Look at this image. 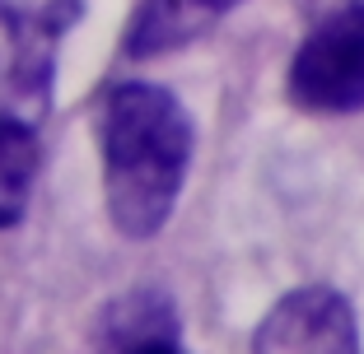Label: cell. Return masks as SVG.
<instances>
[{"instance_id": "6da1fadb", "label": "cell", "mask_w": 364, "mask_h": 354, "mask_svg": "<svg viewBox=\"0 0 364 354\" xmlns=\"http://www.w3.org/2000/svg\"><path fill=\"white\" fill-rule=\"evenodd\" d=\"M196 131L178 94L150 79L112 84L98 103L107 215L127 238H154L168 224L192 168Z\"/></svg>"}, {"instance_id": "7a4b0ae2", "label": "cell", "mask_w": 364, "mask_h": 354, "mask_svg": "<svg viewBox=\"0 0 364 354\" xmlns=\"http://www.w3.org/2000/svg\"><path fill=\"white\" fill-rule=\"evenodd\" d=\"M285 89L304 112L322 117L364 108V5L313 19V33L289 61Z\"/></svg>"}, {"instance_id": "3957f363", "label": "cell", "mask_w": 364, "mask_h": 354, "mask_svg": "<svg viewBox=\"0 0 364 354\" xmlns=\"http://www.w3.org/2000/svg\"><path fill=\"white\" fill-rule=\"evenodd\" d=\"M252 350L285 354V350H313V354H350L360 350V326H355L350 303L336 289H294L262 317Z\"/></svg>"}, {"instance_id": "277c9868", "label": "cell", "mask_w": 364, "mask_h": 354, "mask_svg": "<svg viewBox=\"0 0 364 354\" xmlns=\"http://www.w3.org/2000/svg\"><path fill=\"white\" fill-rule=\"evenodd\" d=\"M52 43L43 19H23L0 0V117L38 126L52 112Z\"/></svg>"}, {"instance_id": "5b68a950", "label": "cell", "mask_w": 364, "mask_h": 354, "mask_svg": "<svg viewBox=\"0 0 364 354\" xmlns=\"http://www.w3.org/2000/svg\"><path fill=\"white\" fill-rule=\"evenodd\" d=\"M98 350H145V354H178L182 350V317L164 289H131L103 308L94 326Z\"/></svg>"}, {"instance_id": "8992f818", "label": "cell", "mask_w": 364, "mask_h": 354, "mask_svg": "<svg viewBox=\"0 0 364 354\" xmlns=\"http://www.w3.org/2000/svg\"><path fill=\"white\" fill-rule=\"evenodd\" d=\"M243 0H140L136 19L127 28V56H164L201 38L210 23H220Z\"/></svg>"}, {"instance_id": "52a82bcc", "label": "cell", "mask_w": 364, "mask_h": 354, "mask_svg": "<svg viewBox=\"0 0 364 354\" xmlns=\"http://www.w3.org/2000/svg\"><path fill=\"white\" fill-rule=\"evenodd\" d=\"M38 126L23 117H0V228H14L28 210L38 182Z\"/></svg>"}, {"instance_id": "ba28073f", "label": "cell", "mask_w": 364, "mask_h": 354, "mask_svg": "<svg viewBox=\"0 0 364 354\" xmlns=\"http://www.w3.org/2000/svg\"><path fill=\"white\" fill-rule=\"evenodd\" d=\"M80 10H85L80 0H56L52 10L43 14V23H47V28H52V33H61V28H70V23L80 19Z\"/></svg>"}, {"instance_id": "9c48e42d", "label": "cell", "mask_w": 364, "mask_h": 354, "mask_svg": "<svg viewBox=\"0 0 364 354\" xmlns=\"http://www.w3.org/2000/svg\"><path fill=\"white\" fill-rule=\"evenodd\" d=\"M304 14H313V19H322V14H332V10H360L364 0H294Z\"/></svg>"}]
</instances>
